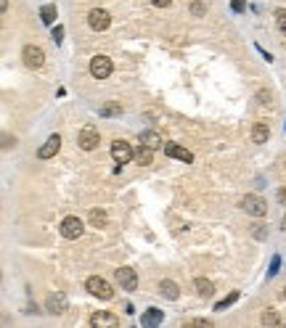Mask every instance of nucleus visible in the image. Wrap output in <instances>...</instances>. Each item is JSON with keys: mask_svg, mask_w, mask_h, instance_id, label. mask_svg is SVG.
Returning a JSON list of instances; mask_svg holds the SVG:
<instances>
[{"mask_svg": "<svg viewBox=\"0 0 286 328\" xmlns=\"http://www.w3.org/2000/svg\"><path fill=\"white\" fill-rule=\"evenodd\" d=\"M278 201H281V204H286V188H281V191H278Z\"/></svg>", "mask_w": 286, "mask_h": 328, "instance_id": "72a5a7b5", "label": "nucleus"}, {"mask_svg": "<svg viewBox=\"0 0 286 328\" xmlns=\"http://www.w3.org/2000/svg\"><path fill=\"white\" fill-rule=\"evenodd\" d=\"M268 138H270L268 125H265V122H257V125L252 127V140H255V143H265Z\"/></svg>", "mask_w": 286, "mask_h": 328, "instance_id": "f3484780", "label": "nucleus"}, {"mask_svg": "<svg viewBox=\"0 0 286 328\" xmlns=\"http://www.w3.org/2000/svg\"><path fill=\"white\" fill-rule=\"evenodd\" d=\"M238 299V291H233V294H228V297H225V299H220L218 302V307H214V310H225V307H231V304Z\"/></svg>", "mask_w": 286, "mask_h": 328, "instance_id": "393cba45", "label": "nucleus"}, {"mask_svg": "<svg viewBox=\"0 0 286 328\" xmlns=\"http://www.w3.org/2000/svg\"><path fill=\"white\" fill-rule=\"evenodd\" d=\"M85 289L90 291L93 297H98V299H103V302H109V299L114 297V289L109 286V280H103L101 275H90V278L85 280Z\"/></svg>", "mask_w": 286, "mask_h": 328, "instance_id": "f257e3e1", "label": "nucleus"}, {"mask_svg": "<svg viewBox=\"0 0 286 328\" xmlns=\"http://www.w3.org/2000/svg\"><path fill=\"white\" fill-rule=\"evenodd\" d=\"M262 325H281L283 320H281V315L278 312H273V310H265V312H262Z\"/></svg>", "mask_w": 286, "mask_h": 328, "instance_id": "412c9836", "label": "nucleus"}, {"mask_svg": "<svg viewBox=\"0 0 286 328\" xmlns=\"http://www.w3.org/2000/svg\"><path fill=\"white\" fill-rule=\"evenodd\" d=\"M21 58H24V64H27V69H40L43 61H45V53H43L40 45H24Z\"/></svg>", "mask_w": 286, "mask_h": 328, "instance_id": "423d86ee", "label": "nucleus"}, {"mask_svg": "<svg viewBox=\"0 0 286 328\" xmlns=\"http://www.w3.org/2000/svg\"><path fill=\"white\" fill-rule=\"evenodd\" d=\"M58 230H61V236H64V238L75 241V238H80L82 233H85V225H82V220H80V217L72 215V217H64V220H61Z\"/></svg>", "mask_w": 286, "mask_h": 328, "instance_id": "7ed1b4c3", "label": "nucleus"}, {"mask_svg": "<svg viewBox=\"0 0 286 328\" xmlns=\"http://www.w3.org/2000/svg\"><path fill=\"white\" fill-rule=\"evenodd\" d=\"M191 14H194V16H204V3H201V0H194V3H191Z\"/></svg>", "mask_w": 286, "mask_h": 328, "instance_id": "a878e982", "label": "nucleus"}, {"mask_svg": "<svg viewBox=\"0 0 286 328\" xmlns=\"http://www.w3.org/2000/svg\"><path fill=\"white\" fill-rule=\"evenodd\" d=\"M151 3H154V6H157V8H167V6H170V3H172V0H151Z\"/></svg>", "mask_w": 286, "mask_h": 328, "instance_id": "2f4dec72", "label": "nucleus"}, {"mask_svg": "<svg viewBox=\"0 0 286 328\" xmlns=\"http://www.w3.org/2000/svg\"><path fill=\"white\" fill-rule=\"evenodd\" d=\"M231 8L236 11V14H241V11L246 8V0H231Z\"/></svg>", "mask_w": 286, "mask_h": 328, "instance_id": "c85d7f7f", "label": "nucleus"}, {"mask_svg": "<svg viewBox=\"0 0 286 328\" xmlns=\"http://www.w3.org/2000/svg\"><path fill=\"white\" fill-rule=\"evenodd\" d=\"M191 325H199V328H204V325H212V320H207V318H196V320H191Z\"/></svg>", "mask_w": 286, "mask_h": 328, "instance_id": "c756f323", "label": "nucleus"}, {"mask_svg": "<svg viewBox=\"0 0 286 328\" xmlns=\"http://www.w3.org/2000/svg\"><path fill=\"white\" fill-rule=\"evenodd\" d=\"M276 24H278V29L286 34V8H276Z\"/></svg>", "mask_w": 286, "mask_h": 328, "instance_id": "b1692460", "label": "nucleus"}, {"mask_svg": "<svg viewBox=\"0 0 286 328\" xmlns=\"http://www.w3.org/2000/svg\"><path fill=\"white\" fill-rule=\"evenodd\" d=\"M90 325H93V328H103V325L114 328V325H119V318H117V315H112V312L98 310V312H93V315H90Z\"/></svg>", "mask_w": 286, "mask_h": 328, "instance_id": "9b49d317", "label": "nucleus"}, {"mask_svg": "<svg viewBox=\"0 0 286 328\" xmlns=\"http://www.w3.org/2000/svg\"><path fill=\"white\" fill-rule=\"evenodd\" d=\"M58 148H61V135L53 133V135H51V138H48L45 143H43V148L38 151V156H40V159H51V156H56V154H58Z\"/></svg>", "mask_w": 286, "mask_h": 328, "instance_id": "9d476101", "label": "nucleus"}, {"mask_svg": "<svg viewBox=\"0 0 286 328\" xmlns=\"http://www.w3.org/2000/svg\"><path fill=\"white\" fill-rule=\"evenodd\" d=\"M56 14H58L56 6H43V8H40V19L45 21V24H53V21H56Z\"/></svg>", "mask_w": 286, "mask_h": 328, "instance_id": "4be33fe9", "label": "nucleus"}, {"mask_svg": "<svg viewBox=\"0 0 286 328\" xmlns=\"http://www.w3.org/2000/svg\"><path fill=\"white\" fill-rule=\"evenodd\" d=\"M11 143H16V138H11V135H3V148H11Z\"/></svg>", "mask_w": 286, "mask_h": 328, "instance_id": "473e14b6", "label": "nucleus"}, {"mask_svg": "<svg viewBox=\"0 0 286 328\" xmlns=\"http://www.w3.org/2000/svg\"><path fill=\"white\" fill-rule=\"evenodd\" d=\"M281 228H283V230H286V217H283V225H281Z\"/></svg>", "mask_w": 286, "mask_h": 328, "instance_id": "c9c22d12", "label": "nucleus"}, {"mask_svg": "<svg viewBox=\"0 0 286 328\" xmlns=\"http://www.w3.org/2000/svg\"><path fill=\"white\" fill-rule=\"evenodd\" d=\"M162 318H164V312H162V310H157V307H149L146 312L140 315V325H159V323H162Z\"/></svg>", "mask_w": 286, "mask_h": 328, "instance_id": "2eb2a0df", "label": "nucleus"}, {"mask_svg": "<svg viewBox=\"0 0 286 328\" xmlns=\"http://www.w3.org/2000/svg\"><path fill=\"white\" fill-rule=\"evenodd\" d=\"M164 154L167 156H172V159H181V161H194V154H191L188 148H183V146H177V143H167L164 146Z\"/></svg>", "mask_w": 286, "mask_h": 328, "instance_id": "ddd939ff", "label": "nucleus"}, {"mask_svg": "<svg viewBox=\"0 0 286 328\" xmlns=\"http://www.w3.org/2000/svg\"><path fill=\"white\" fill-rule=\"evenodd\" d=\"M112 156L117 164H127L130 159H133V148H130L127 140H114L112 143Z\"/></svg>", "mask_w": 286, "mask_h": 328, "instance_id": "1a4fd4ad", "label": "nucleus"}, {"mask_svg": "<svg viewBox=\"0 0 286 328\" xmlns=\"http://www.w3.org/2000/svg\"><path fill=\"white\" fill-rule=\"evenodd\" d=\"M88 24H90V29H93V32H103V29H109V24H112V16L106 14L103 8H93L90 14H88Z\"/></svg>", "mask_w": 286, "mask_h": 328, "instance_id": "6e6552de", "label": "nucleus"}, {"mask_svg": "<svg viewBox=\"0 0 286 328\" xmlns=\"http://www.w3.org/2000/svg\"><path fill=\"white\" fill-rule=\"evenodd\" d=\"M112 69H114V64H112L109 56H93V61H90V74H93L95 79H106V77L112 74Z\"/></svg>", "mask_w": 286, "mask_h": 328, "instance_id": "39448f33", "label": "nucleus"}, {"mask_svg": "<svg viewBox=\"0 0 286 328\" xmlns=\"http://www.w3.org/2000/svg\"><path fill=\"white\" fill-rule=\"evenodd\" d=\"M194 286H196V294H199V297H204V299L212 297V291H214L212 280H207V278H196V283H194Z\"/></svg>", "mask_w": 286, "mask_h": 328, "instance_id": "aec40b11", "label": "nucleus"}, {"mask_svg": "<svg viewBox=\"0 0 286 328\" xmlns=\"http://www.w3.org/2000/svg\"><path fill=\"white\" fill-rule=\"evenodd\" d=\"M90 225L93 228H106L109 225V217H106L103 209H90Z\"/></svg>", "mask_w": 286, "mask_h": 328, "instance_id": "a211bd4d", "label": "nucleus"}, {"mask_svg": "<svg viewBox=\"0 0 286 328\" xmlns=\"http://www.w3.org/2000/svg\"><path fill=\"white\" fill-rule=\"evenodd\" d=\"M98 143H101V135H98V130H95L93 125L82 127L80 135H77V146H80L82 151H95V148H98Z\"/></svg>", "mask_w": 286, "mask_h": 328, "instance_id": "20e7f679", "label": "nucleus"}, {"mask_svg": "<svg viewBox=\"0 0 286 328\" xmlns=\"http://www.w3.org/2000/svg\"><path fill=\"white\" fill-rule=\"evenodd\" d=\"M257 98H260V103H268V101H270V93H268V90H260Z\"/></svg>", "mask_w": 286, "mask_h": 328, "instance_id": "7c9ffc66", "label": "nucleus"}, {"mask_svg": "<svg viewBox=\"0 0 286 328\" xmlns=\"http://www.w3.org/2000/svg\"><path fill=\"white\" fill-rule=\"evenodd\" d=\"M159 294H162L164 299H170V302H175L177 297H181V289H177V283H175V280H170V278H164L162 283H159Z\"/></svg>", "mask_w": 286, "mask_h": 328, "instance_id": "4468645a", "label": "nucleus"}, {"mask_svg": "<svg viewBox=\"0 0 286 328\" xmlns=\"http://www.w3.org/2000/svg\"><path fill=\"white\" fill-rule=\"evenodd\" d=\"M241 209L249 215H255V217H265L268 215V204H265V198L257 196V193H246L241 198Z\"/></svg>", "mask_w": 286, "mask_h": 328, "instance_id": "f03ea898", "label": "nucleus"}, {"mask_svg": "<svg viewBox=\"0 0 286 328\" xmlns=\"http://www.w3.org/2000/svg\"><path fill=\"white\" fill-rule=\"evenodd\" d=\"M278 267H281V257L276 254V257H273V260H270V270H268V275L273 278V275H276V273H278Z\"/></svg>", "mask_w": 286, "mask_h": 328, "instance_id": "bb28decb", "label": "nucleus"}, {"mask_svg": "<svg viewBox=\"0 0 286 328\" xmlns=\"http://www.w3.org/2000/svg\"><path fill=\"white\" fill-rule=\"evenodd\" d=\"M51 37H53V43L58 45V43L64 40V27H53V32H51Z\"/></svg>", "mask_w": 286, "mask_h": 328, "instance_id": "cd10ccee", "label": "nucleus"}, {"mask_svg": "<svg viewBox=\"0 0 286 328\" xmlns=\"http://www.w3.org/2000/svg\"><path fill=\"white\" fill-rule=\"evenodd\" d=\"M114 278H117L119 289H125V291H135L138 289V275H135L133 267H117Z\"/></svg>", "mask_w": 286, "mask_h": 328, "instance_id": "0eeeda50", "label": "nucleus"}, {"mask_svg": "<svg viewBox=\"0 0 286 328\" xmlns=\"http://www.w3.org/2000/svg\"><path fill=\"white\" fill-rule=\"evenodd\" d=\"M119 111H122V106H119V103H103V106L98 109L101 116H114V114H119Z\"/></svg>", "mask_w": 286, "mask_h": 328, "instance_id": "5701e85b", "label": "nucleus"}, {"mask_svg": "<svg viewBox=\"0 0 286 328\" xmlns=\"http://www.w3.org/2000/svg\"><path fill=\"white\" fill-rule=\"evenodd\" d=\"M45 307H48V312H53V315H61V312H66V307H69V299H66V294H51L48 297V302H45Z\"/></svg>", "mask_w": 286, "mask_h": 328, "instance_id": "f8f14e48", "label": "nucleus"}, {"mask_svg": "<svg viewBox=\"0 0 286 328\" xmlns=\"http://www.w3.org/2000/svg\"><path fill=\"white\" fill-rule=\"evenodd\" d=\"M283 297H286V291H283Z\"/></svg>", "mask_w": 286, "mask_h": 328, "instance_id": "e433bc0d", "label": "nucleus"}, {"mask_svg": "<svg viewBox=\"0 0 286 328\" xmlns=\"http://www.w3.org/2000/svg\"><path fill=\"white\" fill-rule=\"evenodd\" d=\"M0 11H3V14L8 11V0H0Z\"/></svg>", "mask_w": 286, "mask_h": 328, "instance_id": "f704fd0d", "label": "nucleus"}, {"mask_svg": "<svg viewBox=\"0 0 286 328\" xmlns=\"http://www.w3.org/2000/svg\"><path fill=\"white\" fill-rule=\"evenodd\" d=\"M135 161L140 164V167H149V164L154 161V148H149V146H138V151H135Z\"/></svg>", "mask_w": 286, "mask_h": 328, "instance_id": "dca6fc26", "label": "nucleus"}, {"mask_svg": "<svg viewBox=\"0 0 286 328\" xmlns=\"http://www.w3.org/2000/svg\"><path fill=\"white\" fill-rule=\"evenodd\" d=\"M140 146H149V148H154V151H157V148H162V138L157 135V133H143L140 135Z\"/></svg>", "mask_w": 286, "mask_h": 328, "instance_id": "6ab92c4d", "label": "nucleus"}]
</instances>
